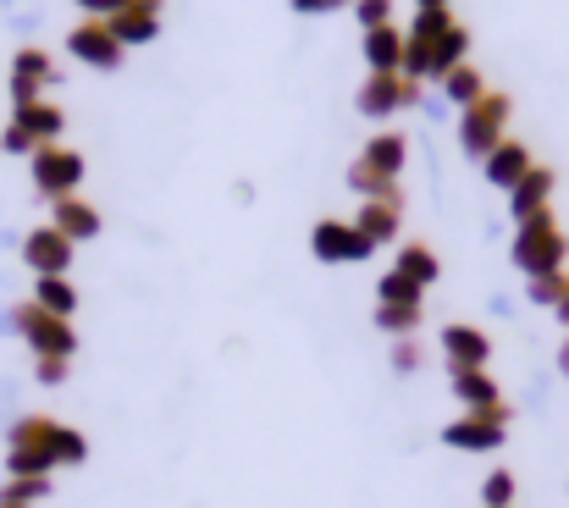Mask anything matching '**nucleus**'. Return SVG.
Masks as SVG:
<instances>
[{
	"label": "nucleus",
	"instance_id": "29",
	"mask_svg": "<svg viewBox=\"0 0 569 508\" xmlns=\"http://www.w3.org/2000/svg\"><path fill=\"white\" fill-rule=\"evenodd\" d=\"M392 365H398V370H415V365H420V348H415V342H398V348H392Z\"/></svg>",
	"mask_w": 569,
	"mask_h": 508
},
{
	"label": "nucleus",
	"instance_id": "2",
	"mask_svg": "<svg viewBox=\"0 0 569 508\" xmlns=\"http://www.w3.org/2000/svg\"><path fill=\"white\" fill-rule=\"evenodd\" d=\"M515 260H520L531 277H553V271H559V260H565V238L553 232L548 216L526 221V232H520V243H515Z\"/></svg>",
	"mask_w": 569,
	"mask_h": 508
},
{
	"label": "nucleus",
	"instance_id": "7",
	"mask_svg": "<svg viewBox=\"0 0 569 508\" xmlns=\"http://www.w3.org/2000/svg\"><path fill=\"white\" fill-rule=\"evenodd\" d=\"M453 392L465 398L470 415H503V404H498V381H492L487 370H453Z\"/></svg>",
	"mask_w": 569,
	"mask_h": 508
},
{
	"label": "nucleus",
	"instance_id": "31",
	"mask_svg": "<svg viewBox=\"0 0 569 508\" xmlns=\"http://www.w3.org/2000/svg\"><path fill=\"white\" fill-rule=\"evenodd\" d=\"M299 11H332V6H343V0H293Z\"/></svg>",
	"mask_w": 569,
	"mask_h": 508
},
{
	"label": "nucleus",
	"instance_id": "23",
	"mask_svg": "<svg viewBox=\"0 0 569 508\" xmlns=\"http://www.w3.org/2000/svg\"><path fill=\"white\" fill-rule=\"evenodd\" d=\"M56 128H61V111H56V106H28V111H22V133H28V139H33V133L44 139V133H56Z\"/></svg>",
	"mask_w": 569,
	"mask_h": 508
},
{
	"label": "nucleus",
	"instance_id": "5",
	"mask_svg": "<svg viewBox=\"0 0 569 508\" xmlns=\"http://www.w3.org/2000/svg\"><path fill=\"white\" fill-rule=\"evenodd\" d=\"M448 448H465V454H492L503 442V415H465L442 431Z\"/></svg>",
	"mask_w": 569,
	"mask_h": 508
},
{
	"label": "nucleus",
	"instance_id": "22",
	"mask_svg": "<svg viewBox=\"0 0 569 508\" xmlns=\"http://www.w3.org/2000/svg\"><path fill=\"white\" fill-rule=\"evenodd\" d=\"M509 498H515V476H509V470H492V476L481 481V504L487 508H509Z\"/></svg>",
	"mask_w": 569,
	"mask_h": 508
},
{
	"label": "nucleus",
	"instance_id": "14",
	"mask_svg": "<svg viewBox=\"0 0 569 508\" xmlns=\"http://www.w3.org/2000/svg\"><path fill=\"white\" fill-rule=\"evenodd\" d=\"M398 271H403L415 288H431V282H437V260H431V249H420V243H409V249L398 255Z\"/></svg>",
	"mask_w": 569,
	"mask_h": 508
},
{
	"label": "nucleus",
	"instance_id": "20",
	"mask_svg": "<svg viewBox=\"0 0 569 508\" xmlns=\"http://www.w3.org/2000/svg\"><path fill=\"white\" fill-rule=\"evenodd\" d=\"M398 100H409V89H398L392 78H381V83H371V89L360 94V106H366V111H377V117H381V111H392Z\"/></svg>",
	"mask_w": 569,
	"mask_h": 508
},
{
	"label": "nucleus",
	"instance_id": "12",
	"mask_svg": "<svg viewBox=\"0 0 569 508\" xmlns=\"http://www.w3.org/2000/svg\"><path fill=\"white\" fill-rule=\"evenodd\" d=\"M56 227L78 243V238H94L100 232V216L89 210V205H78V199H61V210H56Z\"/></svg>",
	"mask_w": 569,
	"mask_h": 508
},
{
	"label": "nucleus",
	"instance_id": "19",
	"mask_svg": "<svg viewBox=\"0 0 569 508\" xmlns=\"http://www.w3.org/2000/svg\"><path fill=\"white\" fill-rule=\"evenodd\" d=\"M377 327L381 332H392V338H409V332L420 327V310H409V305H381Z\"/></svg>",
	"mask_w": 569,
	"mask_h": 508
},
{
	"label": "nucleus",
	"instance_id": "26",
	"mask_svg": "<svg viewBox=\"0 0 569 508\" xmlns=\"http://www.w3.org/2000/svg\"><path fill=\"white\" fill-rule=\"evenodd\" d=\"M17 72H22V83H39V78L50 72V61H44L39 50H22V56H17Z\"/></svg>",
	"mask_w": 569,
	"mask_h": 508
},
{
	"label": "nucleus",
	"instance_id": "30",
	"mask_svg": "<svg viewBox=\"0 0 569 508\" xmlns=\"http://www.w3.org/2000/svg\"><path fill=\"white\" fill-rule=\"evenodd\" d=\"M360 17H366V22H381V17H387V0H366Z\"/></svg>",
	"mask_w": 569,
	"mask_h": 508
},
{
	"label": "nucleus",
	"instance_id": "25",
	"mask_svg": "<svg viewBox=\"0 0 569 508\" xmlns=\"http://www.w3.org/2000/svg\"><path fill=\"white\" fill-rule=\"evenodd\" d=\"M360 232L381 243V238H392V205H371V210H360Z\"/></svg>",
	"mask_w": 569,
	"mask_h": 508
},
{
	"label": "nucleus",
	"instance_id": "33",
	"mask_svg": "<svg viewBox=\"0 0 569 508\" xmlns=\"http://www.w3.org/2000/svg\"><path fill=\"white\" fill-rule=\"evenodd\" d=\"M0 508H22V504H6V498H0Z\"/></svg>",
	"mask_w": 569,
	"mask_h": 508
},
{
	"label": "nucleus",
	"instance_id": "24",
	"mask_svg": "<svg viewBox=\"0 0 569 508\" xmlns=\"http://www.w3.org/2000/svg\"><path fill=\"white\" fill-rule=\"evenodd\" d=\"M542 193H548V177H526V182H520V193H515V216H526V221H531V216H542V210H537V205H542Z\"/></svg>",
	"mask_w": 569,
	"mask_h": 508
},
{
	"label": "nucleus",
	"instance_id": "11",
	"mask_svg": "<svg viewBox=\"0 0 569 508\" xmlns=\"http://www.w3.org/2000/svg\"><path fill=\"white\" fill-rule=\"evenodd\" d=\"M111 33H117V44H133V39L144 44V39H156V0H150L144 11H139V0H133V6L111 22Z\"/></svg>",
	"mask_w": 569,
	"mask_h": 508
},
{
	"label": "nucleus",
	"instance_id": "6",
	"mask_svg": "<svg viewBox=\"0 0 569 508\" xmlns=\"http://www.w3.org/2000/svg\"><path fill=\"white\" fill-rule=\"evenodd\" d=\"M442 353H448L453 370H487L492 342H487V332H476V327H448L442 332Z\"/></svg>",
	"mask_w": 569,
	"mask_h": 508
},
{
	"label": "nucleus",
	"instance_id": "10",
	"mask_svg": "<svg viewBox=\"0 0 569 508\" xmlns=\"http://www.w3.org/2000/svg\"><path fill=\"white\" fill-rule=\"evenodd\" d=\"M498 117H503V100H487V106L465 122V150H470V156H487V145L498 139Z\"/></svg>",
	"mask_w": 569,
	"mask_h": 508
},
{
	"label": "nucleus",
	"instance_id": "18",
	"mask_svg": "<svg viewBox=\"0 0 569 508\" xmlns=\"http://www.w3.org/2000/svg\"><path fill=\"white\" fill-rule=\"evenodd\" d=\"M377 293H381V305H409V310H420V288H415L403 271H387Z\"/></svg>",
	"mask_w": 569,
	"mask_h": 508
},
{
	"label": "nucleus",
	"instance_id": "21",
	"mask_svg": "<svg viewBox=\"0 0 569 508\" xmlns=\"http://www.w3.org/2000/svg\"><path fill=\"white\" fill-rule=\"evenodd\" d=\"M6 504H39V498H50V476H28V481H11L6 492H0Z\"/></svg>",
	"mask_w": 569,
	"mask_h": 508
},
{
	"label": "nucleus",
	"instance_id": "32",
	"mask_svg": "<svg viewBox=\"0 0 569 508\" xmlns=\"http://www.w3.org/2000/svg\"><path fill=\"white\" fill-rule=\"evenodd\" d=\"M420 6H426V11H442V0H420Z\"/></svg>",
	"mask_w": 569,
	"mask_h": 508
},
{
	"label": "nucleus",
	"instance_id": "13",
	"mask_svg": "<svg viewBox=\"0 0 569 508\" xmlns=\"http://www.w3.org/2000/svg\"><path fill=\"white\" fill-rule=\"evenodd\" d=\"M33 305H39V310H50V316H61V321H67V316H72V310H78V293H72V288H67V282H61V277H39V288H33Z\"/></svg>",
	"mask_w": 569,
	"mask_h": 508
},
{
	"label": "nucleus",
	"instance_id": "15",
	"mask_svg": "<svg viewBox=\"0 0 569 508\" xmlns=\"http://www.w3.org/2000/svg\"><path fill=\"white\" fill-rule=\"evenodd\" d=\"M366 56H371V67L387 72V67H398V61H403V39H398L392 28H377V33L366 39Z\"/></svg>",
	"mask_w": 569,
	"mask_h": 508
},
{
	"label": "nucleus",
	"instance_id": "1",
	"mask_svg": "<svg viewBox=\"0 0 569 508\" xmlns=\"http://www.w3.org/2000/svg\"><path fill=\"white\" fill-rule=\"evenodd\" d=\"M11 327L28 338V348L39 353V359H67L78 338H72V327L61 321V316H50V310H39V305H22L17 316H11Z\"/></svg>",
	"mask_w": 569,
	"mask_h": 508
},
{
	"label": "nucleus",
	"instance_id": "28",
	"mask_svg": "<svg viewBox=\"0 0 569 508\" xmlns=\"http://www.w3.org/2000/svg\"><path fill=\"white\" fill-rule=\"evenodd\" d=\"M39 381H44V387L67 381V359H39Z\"/></svg>",
	"mask_w": 569,
	"mask_h": 508
},
{
	"label": "nucleus",
	"instance_id": "16",
	"mask_svg": "<svg viewBox=\"0 0 569 508\" xmlns=\"http://www.w3.org/2000/svg\"><path fill=\"white\" fill-rule=\"evenodd\" d=\"M487 177H492V182H503V188H509V182H520V177H526V150H520V145H503V150L492 156Z\"/></svg>",
	"mask_w": 569,
	"mask_h": 508
},
{
	"label": "nucleus",
	"instance_id": "9",
	"mask_svg": "<svg viewBox=\"0 0 569 508\" xmlns=\"http://www.w3.org/2000/svg\"><path fill=\"white\" fill-rule=\"evenodd\" d=\"M117 33L111 28H78L72 33V56H83V61H94V67H117Z\"/></svg>",
	"mask_w": 569,
	"mask_h": 508
},
{
	"label": "nucleus",
	"instance_id": "3",
	"mask_svg": "<svg viewBox=\"0 0 569 508\" xmlns=\"http://www.w3.org/2000/svg\"><path fill=\"white\" fill-rule=\"evenodd\" d=\"M310 249L327 260V266H343V260H366L371 255V238L360 227H343V221H321L310 232Z\"/></svg>",
	"mask_w": 569,
	"mask_h": 508
},
{
	"label": "nucleus",
	"instance_id": "17",
	"mask_svg": "<svg viewBox=\"0 0 569 508\" xmlns=\"http://www.w3.org/2000/svg\"><path fill=\"white\" fill-rule=\"evenodd\" d=\"M366 167H377V177H392V171L403 167V139L398 133H387L371 145V156H366Z\"/></svg>",
	"mask_w": 569,
	"mask_h": 508
},
{
	"label": "nucleus",
	"instance_id": "4",
	"mask_svg": "<svg viewBox=\"0 0 569 508\" xmlns=\"http://www.w3.org/2000/svg\"><path fill=\"white\" fill-rule=\"evenodd\" d=\"M22 255H28V266H33L39 277H61V271L72 266V238H67L61 227H39V232H28Z\"/></svg>",
	"mask_w": 569,
	"mask_h": 508
},
{
	"label": "nucleus",
	"instance_id": "8",
	"mask_svg": "<svg viewBox=\"0 0 569 508\" xmlns=\"http://www.w3.org/2000/svg\"><path fill=\"white\" fill-rule=\"evenodd\" d=\"M78 177H83V161L78 156H50V150H39V188L44 193H67V188H78Z\"/></svg>",
	"mask_w": 569,
	"mask_h": 508
},
{
	"label": "nucleus",
	"instance_id": "27",
	"mask_svg": "<svg viewBox=\"0 0 569 508\" xmlns=\"http://www.w3.org/2000/svg\"><path fill=\"white\" fill-rule=\"evenodd\" d=\"M476 89H481L476 72H453V78H448V94H453V100H476Z\"/></svg>",
	"mask_w": 569,
	"mask_h": 508
}]
</instances>
